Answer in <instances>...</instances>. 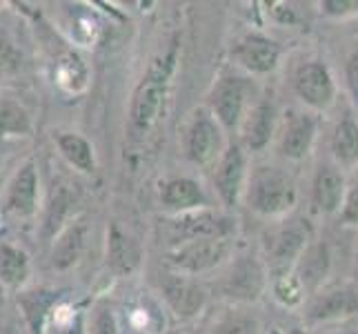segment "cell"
<instances>
[{"label": "cell", "instance_id": "obj_27", "mask_svg": "<svg viewBox=\"0 0 358 334\" xmlns=\"http://www.w3.org/2000/svg\"><path fill=\"white\" fill-rule=\"evenodd\" d=\"M69 205H71V196L65 188H60L54 199L49 201L45 209V221H43V237L52 239L58 237L60 232L67 228V216H69Z\"/></svg>", "mask_w": 358, "mask_h": 334}, {"label": "cell", "instance_id": "obj_32", "mask_svg": "<svg viewBox=\"0 0 358 334\" xmlns=\"http://www.w3.org/2000/svg\"><path fill=\"white\" fill-rule=\"evenodd\" d=\"M343 221L348 225H358V185L345 196V203H343Z\"/></svg>", "mask_w": 358, "mask_h": 334}, {"label": "cell", "instance_id": "obj_18", "mask_svg": "<svg viewBox=\"0 0 358 334\" xmlns=\"http://www.w3.org/2000/svg\"><path fill=\"white\" fill-rule=\"evenodd\" d=\"M314 205L318 212L323 214H334L341 209V205L345 203V179L343 174L331 165H323L316 172L314 179Z\"/></svg>", "mask_w": 358, "mask_h": 334}, {"label": "cell", "instance_id": "obj_34", "mask_svg": "<svg viewBox=\"0 0 358 334\" xmlns=\"http://www.w3.org/2000/svg\"><path fill=\"white\" fill-rule=\"evenodd\" d=\"M348 83H350V90L358 103V52L350 58V65H348Z\"/></svg>", "mask_w": 358, "mask_h": 334}, {"label": "cell", "instance_id": "obj_28", "mask_svg": "<svg viewBox=\"0 0 358 334\" xmlns=\"http://www.w3.org/2000/svg\"><path fill=\"white\" fill-rule=\"evenodd\" d=\"M258 330L261 326H258L256 316L243 310H229L214 323L212 334H258Z\"/></svg>", "mask_w": 358, "mask_h": 334}, {"label": "cell", "instance_id": "obj_11", "mask_svg": "<svg viewBox=\"0 0 358 334\" xmlns=\"http://www.w3.org/2000/svg\"><path fill=\"white\" fill-rule=\"evenodd\" d=\"M163 299L180 321H189L203 312L207 292L199 281L185 274H169L163 281Z\"/></svg>", "mask_w": 358, "mask_h": 334}, {"label": "cell", "instance_id": "obj_3", "mask_svg": "<svg viewBox=\"0 0 358 334\" xmlns=\"http://www.w3.org/2000/svg\"><path fill=\"white\" fill-rule=\"evenodd\" d=\"M234 230H236V225H234L229 216L201 207L171 218L167 225V239L171 245L178 247L182 243L199 239H229Z\"/></svg>", "mask_w": 358, "mask_h": 334}, {"label": "cell", "instance_id": "obj_31", "mask_svg": "<svg viewBox=\"0 0 358 334\" xmlns=\"http://www.w3.org/2000/svg\"><path fill=\"white\" fill-rule=\"evenodd\" d=\"M18 65H20L18 49L14 47V43H11L9 39H5V36L0 34V76L14 71Z\"/></svg>", "mask_w": 358, "mask_h": 334}, {"label": "cell", "instance_id": "obj_36", "mask_svg": "<svg viewBox=\"0 0 358 334\" xmlns=\"http://www.w3.org/2000/svg\"><path fill=\"white\" fill-rule=\"evenodd\" d=\"M171 334H182V332H171Z\"/></svg>", "mask_w": 358, "mask_h": 334}, {"label": "cell", "instance_id": "obj_33", "mask_svg": "<svg viewBox=\"0 0 358 334\" xmlns=\"http://www.w3.org/2000/svg\"><path fill=\"white\" fill-rule=\"evenodd\" d=\"M323 7L331 16H348L358 11V3H338V0H327Z\"/></svg>", "mask_w": 358, "mask_h": 334}, {"label": "cell", "instance_id": "obj_24", "mask_svg": "<svg viewBox=\"0 0 358 334\" xmlns=\"http://www.w3.org/2000/svg\"><path fill=\"white\" fill-rule=\"evenodd\" d=\"M56 145H58V152L65 156V160L76 167L85 174H92L96 169V158H94V150L87 139H83L80 134H73V132H63L56 136Z\"/></svg>", "mask_w": 358, "mask_h": 334}, {"label": "cell", "instance_id": "obj_23", "mask_svg": "<svg viewBox=\"0 0 358 334\" xmlns=\"http://www.w3.org/2000/svg\"><path fill=\"white\" fill-rule=\"evenodd\" d=\"M58 296L49 290H31L20 294V310L27 319V326L31 334H45L47 319L54 312Z\"/></svg>", "mask_w": 358, "mask_h": 334}, {"label": "cell", "instance_id": "obj_14", "mask_svg": "<svg viewBox=\"0 0 358 334\" xmlns=\"http://www.w3.org/2000/svg\"><path fill=\"white\" fill-rule=\"evenodd\" d=\"M316 139V118L312 114H296L280 132L278 150L285 158L301 160L310 154Z\"/></svg>", "mask_w": 358, "mask_h": 334}, {"label": "cell", "instance_id": "obj_5", "mask_svg": "<svg viewBox=\"0 0 358 334\" xmlns=\"http://www.w3.org/2000/svg\"><path fill=\"white\" fill-rule=\"evenodd\" d=\"M229 239H199L171 247L167 254V263L176 274H203L218 267L229 256Z\"/></svg>", "mask_w": 358, "mask_h": 334}, {"label": "cell", "instance_id": "obj_30", "mask_svg": "<svg viewBox=\"0 0 358 334\" xmlns=\"http://www.w3.org/2000/svg\"><path fill=\"white\" fill-rule=\"evenodd\" d=\"M87 334H120L112 307H107V305H98L96 307Z\"/></svg>", "mask_w": 358, "mask_h": 334}, {"label": "cell", "instance_id": "obj_17", "mask_svg": "<svg viewBox=\"0 0 358 334\" xmlns=\"http://www.w3.org/2000/svg\"><path fill=\"white\" fill-rule=\"evenodd\" d=\"M138 263H141V245L120 225L112 223L107 230V265L116 274H131L138 267Z\"/></svg>", "mask_w": 358, "mask_h": 334}, {"label": "cell", "instance_id": "obj_12", "mask_svg": "<svg viewBox=\"0 0 358 334\" xmlns=\"http://www.w3.org/2000/svg\"><path fill=\"white\" fill-rule=\"evenodd\" d=\"M294 90L305 105H310L314 109H327L334 103V96H336L331 74L320 63H307L296 71Z\"/></svg>", "mask_w": 358, "mask_h": 334}, {"label": "cell", "instance_id": "obj_7", "mask_svg": "<svg viewBox=\"0 0 358 334\" xmlns=\"http://www.w3.org/2000/svg\"><path fill=\"white\" fill-rule=\"evenodd\" d=\"M38 212V167L29 158L14 172L3 194V214L14 221H29Z\"/></svg>", "mask_w": 358, "mask_h": 334}, {"label": "cell", "instance_id": "obj_1", "mask_svg": "<svg viewBox=\"0 0 358 334\" xmlns=\"http://www.w3.org/2000/svg\"><path fill=\"white\" fill-rule=\"evenodd\" d=\"M296 199L299 192H296L294 179L278 167L261 165L247 176L245 201L256 214L280 216L296 205Z\"/></svg>", "mask_w": 358, "mask_h": 334}, {"label": "cell", "instance_id": "obj_16", "mask_svg": "<svg viewBox=\"0 0 358 334\" xmlns=\"http://www.w3.org/2000/svg\"><path fill=\"white\" fill-rule=\"evenodd\" d=\"M160 201L176 214L207 207V196L194 179H169L160 185Z\"/></svg>", "mask_w": 358, "mask_h": 334}, {"label": "cell", "instance_id": "obj_26", "mask_svg": "<svg viewBox=\"0 0 358 334\" xmlns=\"http://www.w3.org/2000/svg\"><path fill=\"white\" fill-rule=\"evenodd\" d=\"M331 150H334V156L341 163H358V123H354L352 118L338 123L334 130V139H331Z\"/></svg>", "mask_w": 358, "mask_h": 334}, {"label": "cell", "instance_id": "obj_13", "mask_svg": "<svg viewBox=\"0 0 358 334\" xmlns=\"http://www.w3.org/2000/svg\"><path fill=\"white\" fill-rule=\"evenodd\" d=\"M231 54L234 60L250 74H269L278 65L280 47L274 41L265 39V36L252 34L238 41Z\"/></svg>", "mask_w": 358, "mask_h": 334}, {"label": "cell", "instance_id": "obj_10", "mask_svg": "<svg viewBox=\"0 0 358 334\" xmlns=\"http://www.w3.org/2000/svg\"><path fill=\"white\" fill-rule=\"evenodd\" d=\"M305 247H307V239L301 228L285 225L271 230L265 237V258L269 270L276 272L278 277L289 274V267L296 265Z\"/></svg>", "mask_w": 358, "mask_h": 334}, {"label": "cell", "instance_id": "obj_4", "mask_svg": "<svg viewBox=\"0 0 358 334\" xmlns=\"http://www.w3.org/2000/svg\"><path fill=\"white\" fill-rule=\"evenodd\" d=\"M250 94L252 85L247 78L236 76V74H227L220 78L212 94H209V105H212V114L225 130H238L243 118L250 111Z\"/></svg>", "mask_w": 358, "mask_h": 334}, {"label": "cell", "instance_id": "obj_19", "mask_svg": "<svg viewBox=\"0 0 358 334\" xmlns=\"http://www.w3.org/2000/svg\"><path fill=\"white\" fill-rule=\"evenodd\" d=\"M85 241H87V223H83V221L67 223V228L58 234L52 247L54 270L65 272L71 265H76L85 250Z\"/></svg>", "mask_w": 358, "mask_h": 334}, {"label": "cell", "instance_id": "obj_15", "mask_svg": "<svg viewBox=\"0 0 358 334\" xmlns=\"http://www.w3.org/2000/svg\"><path fill=\"white\" fill-rule=\"evenodd\" d=\"M274 120H276V111L269 101H261L250 107L247 116L241 123V134L247 150L250 152L263 150L269 143L271 134H274Z\"/></svg>", "mask_w": 358, "mask_h": 334}, {"label": "cell", "instance_id": "obj_6", "mask_svg": "<svg viewBox=\"0 0 358 334\" xmlns=\"http://www.w3.org/2000/svg\"><path fill=\"white\" fill-rule=\"evenodd\" d=\"M185 150L196 165H212L225 152L223 125L216 120L212 109H199L194 114L187 136H185Z\"/></svg>", "mask_w": 358, "mask_h": 334}, {"label": "cell", "instance_id": "obj_2", "mask_svg": "<svg viewBox=\"0 0 358 334\" xmlns=\"http://www.w3.org/2000/svg\"><path fill=\"white\" fill-rule=\"evenodd\" d=\"M171 67H174V52H169L163 60H158L156 65H152V69L147 71V76L141 81L138 88H136L131 107H129V123H127L131 141H143L147 132H150L156 123L160 107H163V101H165Z\"/></svg>", "mask_w": 358, "mask_h": 334}, {"label": "cell", "instance_id": "obj_29", "mask_svg": "<svg viewBox=\"0 0 358 334\" xmlns=\"http://www.w3.org/2000/svg\"><path fill=\"white\" fill-rule=\"evenodd\" d=\"M303 286L301 281L294 277V272L289 274H282V277H276V283H274V294L276 299L282 303V305H299L303 301Z\"/></svg>", "mask_w": 358, "mask_h": 334}, {"label": "cell", "instance_id": "obj_21", "mask_svg": "<svg viewBox=\"0 0 358 334\" xmlns=\"http://www.w3.org/2000/svg\"><path fill=\"white\" fill-rule=\"evenodd\" d=\"M358 312V299L354 296V292L350 290H329L318 294L316 299L310 303V310H307V316L314 323H320V321H334V319H343Z\"/></svg>", "mask_w": 358, "mask_h": 334}, {"label": "cell", "instance_id": "obj_8", "mask_svg": "<svg viewBox=\"0 0 358 334\" xmlns=\"http://www.w3.org/2000/svg\"><path fill=\"white\" fill-rule=\"evenodd\" d=\"M265 290V267L254 256H241L220 281V292L234 303L256 301Z\"/></svg>", "mask_w": 358, "mask_h": 334}, {"label": "cell", "instance_id": "obj_22", "mask_svg": "<svg viewBox=\"0 0 358 334\" xmlns=\"http://www.w3.org/2000/svg\"><path fill=\"white\" fill-rule=\"evenodd\" d=\"M31 263L29 256L18 245L0 241V283L5 288L18 290L22 288L29 279Z\"/></svg>", "mask_w": 358, "mask_h": 334}, {"label": "cell", "instance_id": "obj_9", "mask_svg": "<svg viewBox=\"0 0 358 334\" xmlns=\"http://www.w3.org/2000/svg\"><path fill=\"white\" fill-rule=\"evenodd\" d=\"M247 156L241 145H227L214 172V188L225 205H236L247 185Z\"/></svg>", "mask_w": 358, "mask_h": 334}, {"label": "cell", "instance_id": "obj_35", "mask_svg": "<svg viewBox=\"0 0 358 334\" xmlns=\"http://www.w3.org/2000/svg\"><path fill=\"white\" fill-rule=\"evenodd\" d=\"M289 334H307V332L301 330V328H294V330H289Z\"/></svg>", "mask_w": 358, "mask_h": 334}, {"label": "cell", "instance_id": "obj_25", "mask_svg": "<svg viewBox=\"0 0 358 334\" xmlns=\"http://www.w3.org/2000/svg\"><path fill=\"white\" fill-rule=\"evenodd\" d=\"M29 132V111L11 98L0 96V136H27Z\"/></svg>", "mask_w": 358, "mask_h": 334}, {"label": "cell", "instance_id": "obj_20", "mask_svg": "<svg viewBox=\"0 0 358 334\" xmlns=\"http://www.w3.org/2000/svg\"><path fill=\"white\" fill-rule=\"evenodd\" d=\"M329 263L331 258L325 243L307 245L294 265V277L301 281L303 290H316L329 272Z\"/></svg>", "mask_w": 358, "mask_h": 334}]
</instances>
